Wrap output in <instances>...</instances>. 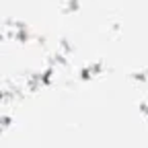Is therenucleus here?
<instances>
[]
</instances>
